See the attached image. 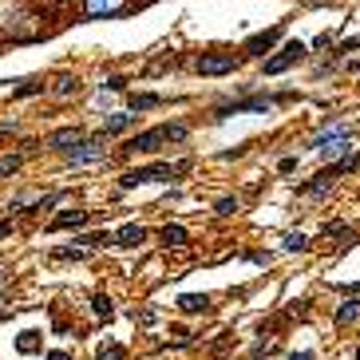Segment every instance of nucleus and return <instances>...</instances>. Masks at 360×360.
Segmentation results:
<instances>
[{"instance_id":"nucleus-19","label":"nucleus","mask_w":360,"mask_h":360,"mask_svg":"<svg viewBox=\"0 0 360 360\" xmlns=\"http://www.w3.org/2000/svg\"><path fill=\"white\" fill-rule=\"evenodd\" d=\"M91 309H95L100 321H111V317H115V301L107 297V293H95V297H91Z\"/></svg>"},{"instance_id":"nucleus-8","label":"nucleus","mask_w":360,"mask_h":360,"mask_svg":"<svg viewBox=\"0 0 360 360\" xmlns=\"http://www.w3.org/2000/svg\"><path fill=\"white\" fill-rule=\"evenodd\" d=\"M237 56L234 52H206V56H198L194 60V68H198V75H230L237 72Z\"/></svg>"},{"instance_id":"nucleus-31","label":"nucleus","mask_w":360,"mask_h":360,"mask_svg":"<svg viewBox=\"0 0 360 360\" xmlns=\"http://www.w3.org/2000/svg\"><path fill=\"white\" fill-rule=\"evenodd\" d=\"M48 360H72V357H68V352H60V348H56V352H48Z\"/></svg>"},{"instance_id":"nucleus-4","label":"nucleus","mask_w":360,"mask_h":360,"mask_svg":"<svg viewBox=\"0 0 360 360\" xmlns=\"http://www.w3.org/2000/svg\"><path fill=\"white\" fill-rule=\"evenodd\" d=\"M182 171V166H171V162H155V166H139V171H127L119 178V187L131 190V187H147V182H171L174 174Z\"/></svg>"},{"instance_id":"nucleus-1","label":"nucleus","mask_w":360,"mask_h":360,"mask_svg":"<svg viewBox=\"0 0 360 360\" xmlns=\"http://www.w3.org/2000/svg\"><path fill=\"white\" fill-rule=\"evenodd\" d=\"M171 143H187V127L182 123H162V127H150V131H143V135L127 139V155H150V150L159 147H171Z\"/></svg>"},{"instance_id":"nucleus-23","label":"nucleus","mask_w":360,"mask_h":360,"mask_svg":"<svg viewBox=\"0 0 360 360\" xmlns=\"http://www.w3.org/2000/svg\"><path fill=\"white\" fill-rule=\"evenodd\" d=\"M333 166H336L341 174H352V171H360V150H348L345 159H336Z\"/></svg>"},{"instance_id":"nucleus-7","label":"nucleus","mask_w":360,"mask_h":360,"mask_svg":"<svg viewBox=\"0 0 360 360\" xmlns=\"http://www.w3.org/2000/svg\"><path fill=\"white\" fill-rule=\"evenodd\" d=\"M68 155V166H91V162L107 159V147H103V139H79L72 150H63Z\"/></svg>"},{"instance_id":"nucleus-30","label":"nucleus","mask_w":360,"mask_h":360,"mask_svg":"<svg viewBox=\"0 0 360 360\" xmlns=\"http://www.w3.org/2000/svg\"><path fill=\"white\" fill-rule=\"evenodd\" d=\"M277 171H281V174H293V171H297V159H293V155H289V159H281V162H277Z\"/></svg>"},{"instance_id":"nucleus-6","label":"nucleus","mask_w":360,"mask_h":360,"mask_svg":"<svg viewBox=\"0 0 360 360\" xmlns=\"http://www.w3.org/2000/svg\"><path fill=\"white\" fill-rule=\"evenodd\" d=\"M281 36H285V20L274 24V28H265V32H258V36H249L246 44H242V52H246L249 60H265V52H274Z\"/></svg>"},{"instance_id":"nucleus-17","label":"nucleus","mask_w":360,"mask_h":360,"mask_svg":"<svg viewBox=\"0 0 360 360\" xmlns=\"http://www.w3.org/2000/svg\"><path fill=\"white\" fill-rule=\"evenodd\" d=\"M352 321H360V301L357 297L341 301V309H336V324H352Z\"/></svg>"},{"instance_id":"nucleus-11","label":"nucleus","mask_w":360,"mask_h":360,"mask_svg":"<svg viewBox=\"0 0 360 360\" xmlns=\"http://www.w3.org/2000/svg\"><path fill=\"white\" fill-rule=\"evenodd\" d=\"M79 139H84V131H79V127H63V131L48 135V147H52V150H72Z\"/></svg>"},{"instance_id":"nucleus-18","label":"nucleus","mask_w":360,"mask_h":360,"mask_svg":"<svg viewBox=\"0 0 360 360\" xmlns=\"http://www.w3.org/2000/svg\"><path fill=\"white\" fill-rule=\"evenodd\" d=\"M72 91H79V79H75L72 72H63V75H56V84H52V95H72Z\"/></svg>"},{"instance_id":"nucleus-21","label":"nucleus","mask_w":360,"mask_h":360,"mask_svg":"<svg viewBox=\"0 0 360 360\" xmlns=\"http://www.w3.org/2000/svg\"><path fill=\"white\" fill-rule=\"evenodd\" d=\"M40 91H44L40 79H24L20 87H13V100H28V95H40Z\"/></svg>"},{"instance_id":"nucleus-12","label":"nucleus","mask_w":360,"mask_h":360,"mask_svg":"<svg viewBox=\"0 0 360 360\" xmlns=\"http://www.w3.org/2000/svg\"><path fill=\"white\" fill-rule=\"evenodd\" d=\"M143 242H147V230L139 222H127L123 230L115 234V246H143Z\"/></svg>"},{"instance_id":"nucleus-10","label":"nucleus","mask_w":360,"mask_h":360,"mask_svg":"<svg viewBox=\"0 0 360 360\" xmlns=\"http://www.w3.org/2000/svg\"><path fill=\"white\" fill-rule=\"evenodd\" d=\"M336 178H341V171H336L333 162H329V166H324V171L317 174V178H313V182L297 187V194H309V198H321V194H329V190H333V182H336Z\"/></svg>"},{"instance_id":"nucleus-25","label":"nucleus","mask_w":360,"mask_h":360,"mask_svg":"<svg viewBox=\"0 0 360 360\" xmlns=\"http://www.w3.org/2000/svg\"><path fill=\"white\" fill-rule=\"evenodd\" d=\"M123 357H127L123 345H103L100 352H95V360H123Z\"/></svg>"},{"instance_id":"nucleus-24","label":"nucleus","mask_w":360,"mask_h":360,"mask_svg":"<svg viewBox=\"0 0 360 360\" xmlns=\"http://www.w3.org/2000/svg\"><path fill=\"white\" fill-rule=\"evenodd\" d=\"M281 249L301 253V249H309V237H305V234H285V237H281Z\"/></svg>"},{"instance_id":"nucleus-34","label":"nucleus","mask_w":360,"mask_h":360,"mask_svg":"<svg viewBox=\"0 0 360 360\" xmlns=\"http://www.w3.org/2000/svg\"><path fill=\"white\" fill-rule=\"evenodd\" d=\"M4 234H13V226H8V222H0V237H4Z\"/></svg>"},{"instance_id":"nucleus-32","label":"nucleus","mask_w":360,"mask_h":360,"mask_svg":"<svg viewBox=\"0 0 360 360\" xmlns=\"http://www.w3.org/2000/svg\"><path fill=\"white\" fill-rule=\"evenodd\" d=\"M289 360H317V357H313V352H293Z\"/></svg>"},{"instance_id":"nucleus-33","label":"nucleus","mask_w":360,"mask_h":360,"mask_svg":"<svg viewBox=\"0 0 360 360\" xmlns=\"http://www.w3.org/2000/svg\"><path fill=\"white\" fill-rule=\"evenodd\" d=\"M4 135H13V123H0V139Z\"/></svg>"},{"instance_id":"nucleus-2","label":"nucleus","mask_w":360,"mask_h":360,"mask_svg":"<svg viewBox=\"0 0 360 360\" xmlns=\"http://www.w3.org/2000/svg\"><path fill=\"white\" fill-rule=\"evenodd\" d=\"M293 100V91H285V95H249V100H234V103H222V107H214V119H230V115H246V111H274L277 103Z\"/></svg>"},{"instance_id":"nucleus-9","label":"nucleus","mask_w":360,"mask_h":360,"mask_svg":"<svg viewBox=\"0 0 360 360\" xmlns=\"http://www.w3.org/2000/svg\"><path fill=\"white\" fill-rule=\"evenodd\" d=\"M127 8H131V0H84L87 20H111V16H123Z\"/></svg>"},{"instance_id":"nucleus-13","label":"nucleus","mask_w":360,"mask_h":360,"mask_svg":"<svg viewBox=\"0 0 360 360\" xmlns=\"http://www.w3.org/2000/svg\"><path fill=\"white\" fill-rule=\"evenodd\" d=\"M135 119H139L135 111H115V115H107V119H103V131H107V135H123Z\"/></svg>"},{"instance_id":"nucleus-26","label":"nucleus","mask_w":360,"mask_h":360,"mask_svg":"<svg viewBox=\"0 0 360 360\" xmlns=\"http://www.w3.org/2000/svg\"><path fill=\"white\" fill-rule=\"evenodd\" d=\"M40 333H20V341H16V348H20V352H36L40 348V341H36Z\"/></svg>"},{"instance_id":"nucleus-28","label":"nucleus","mask_w":360,"mask_h":360,"mask_svg":"<svg viewBox=\"0 0 360 360\" xmlns=\"http://www.w3.org/2000/svg\"><path fill=\"white\" fill-rule=\"evenodd\" d=\"M214 210L222 214V218H230V214H237V198H222L218 206H214Z\"/></svg>"},{"instance_id":"nucleus-16","label":"nucleus","mask_w":360,"mask_h":360,"mask_svg":"<svg viewBox=\"0 0 360 360\" xmlns=\"http://www.w3.org/2000/svg\"><path fill=\"white\" fill-rule=\"evenodd\" d=\"M159 237H162V246H166V249H171V246L178 249V246H187V242H190V234L182 230V226H162Z\"/></svg>"},{"instance_id":"nucleus-20","label":"nucleus","mask_w":360,"mask_h":360,"mask_svg":"<svg viewBox=\"0 0 360 360\" xmlns=\"http://www.w3.org/2000/svg\"><path fill=\"white\" fill-rule=\"evenodd\" d=\"M87 249L84 246H60V249H52V261H79Z\"/></svg>"},{"instance_id":"nucleus-22","label":"nucleus","mask_w":360,"mask_h":360,"mask_svg":"<svg viewBox=\"0 0 360 360\" xmlns=\"http://www.w3.org/2000/svg\"><path fill=\"white\" fill-rule=\"evenodd\" d=\"M150 107H162V95H131V111H150Z\"/></svg>"},{"instance_id":"nucleus-15","label":"nucleus","mask_w":360,"mask_h":360,"mask_svg":"<svg viewBox=\"0 0 360 360\" xmlns=\"http://www.w3.org/2000/svg\"><path fill=\"white\" fill-rule=\"evenodd\" d=\"M178 309L182 313H206L210 309V297H206V293H182V297H178Z\"/></svg>"},{"instance_id":"nucleus-3","label":"nucleus","mask_w":360,"mask_h":360,"mask_svg":"<svg viewBox=\"0 0 360 360\" xmlns=\"http://www.w3.org/2000/svg\"><path fill=\"white\" fill-rule=\"evenodd\" d=\"M309 56V44H301V40H285L281 48H277V56H269V60L261 63V72L265 75H281V72H289L293 63H301Z\"/></svg>"},{"instance_id":"nucleus-5","label":"nucleus","mask_w":360,"mask_h":360,"mask_svg":"<svg viewBox=\"0 0 360 360\" xmlns=\"http://www.w3.org/2000/svg\"><path fill=\"white\" fill-rule=\"evenodd\" d=\"M313 147H317V155L324 162H336L352 150V135H345V131H321V135L313 139Z\"/></svg>"},{"instance_id":"nucleus-27","label":"nucleus","mask_w":360,"mask_h":360,"mask_svg":"<svg viewBox=\"0 0 360 360\" xmlns=\"http://www.w3.org/2000/svg\"><path fill=\"white\" fill-rule=\"evenodd\" d=\"M357 48H360V36H352V40H345V44H336V52H333V56L341 60V56H348V52H357Z\"/></svg>"},{"instance_id":"nucleus-14","label":"nucleus","mask_w":360,"mask_h":360,"mask_svg":"<svg viewBox=\"0 0 360 360\" xmlns=\"http://www.w3.org/2000/svg\"><path fill=\"white\" fill-rule=\"evenodd\" d=\"M87 218H91L87 210H68L52 222V230H79V226H87Z\"/></svg>"},{"instance_id":"nucleus-29","label":"nucleus","mask_w":360,"mask_h":360,"mask_svg":"<svg viewBox=\"0 0 360 360\" xmlns=\"http://www.w3.org/2000/svg\"><path fill=\"white\" fill-rule=\"evenodd\" d=\"M123 87H127L123 75H111V79H103V91H123Z\"/></svg>"}]
</instances>
